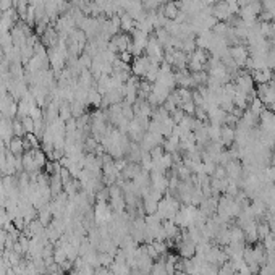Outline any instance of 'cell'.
I'll use <instances>...</instances> for the list:
<instances>
[{
	"label": "cell",
	"mask_w": 275,
	"mask_h": 275,
	"mask_svg": "<svg viewBox=\"0 0 275 275\" xmlns=\"http://www.w3.org/2000/svg\"><path fill=\"white\" fill-rule=\"evenodd\" d=\"M180 109L185 112L186 115H194V110H196V105L193 100H190V102H185V104H181L180 105Z\"/></svg>",
	"instance_id": "1f68e13d"
},
{
	"label": "cell",
	"mask_w": 275,
	"mask_h": 275,
	"mask_svg": "<svg viewBox=\"0 0 275 275\" xmlns=\"http://www.w3.org/2000/svg\"><path fill=\"white\" fill-rule=\"evenodd\" d=\"M159 10L162 12V15L167 18V20H177V16L180 15V8H178V3H177V0H173V2H167V3H163V5L159 8Z\"/></svg>",
	"instance_id": "603a6c76"
},
{
	"label": "cell",
	"mask_w": 275,
	"mask_h": 275,
	"mask_svg": "<svg viewBox=\"0 0 275 275\" xmlns=\"http://www.w3.org/2000/svg\"><path fill=\"white\" fill-rule=\"evenodd\" d=\"M249 110H251V112H253L254 115H258V117H259V115L265 110V105H264L262 100H260V99L258 97V96H256V97L251 99V102H249Z\"/></svg>",
	"instance_id": "f1b7e54d"
},
{
	"label": "cell",
	"mask_w": 275,
	"mask_h": 275,
	"mask_svg": "<svg viewBox=\"0 0 275 275\" xmlns=\"http://www.w3.org/2000/svg\"><path fill=\"white\" fill-rule=\"evenodd\" d=\"M7 147H8V152L10 154H13V156H16V157H21L26 151L25 139H23L21 136H13L10 141H8Z\"/></svg>",
	"instance_id": "7402d4cb"
},
{
	"label": "cell",
	"mask_w": 275,
	"mask_h": 275,
	"mask_svg": "<svg viewBox=\"0 0 275 275\" xmlns=\"http://www.w3.org/2000/svg\"><path fill=\"white\" fill-rule=\"evenodd\" d=\"M149 122H151V120L133 118L131 122L128 123V128H127L128 138L131 139V141H134V143H139V141H141L143 136H144V134H146V131H147Z\"/></svg>",
	"instance_id": "5b68a950"
},
{
	"label": "cell",
	"mask_w": 275,
	"mask_h": 275,
	"mask_svg": "<svg viewBox=\"0 0 275 275\" xmlns=\"http://www.w3.org/2000/svg\"><path fill=\"white\" fill-rule=\"evenodd\" d=\"M151 186L162 194L168 191V177L163 172H151Z\"/></svg>",
	"instance_id": "9a60e30c"
},
{
	"label": "cell",
	"mask_w": 275,
	"mask_h": 275,
	"mask_svg": "<svg viewBox=\"0 0 275 275\" xmlns=\"http://www.w3.org/2000/svg\"><path fill=\"white\" fill-rule=\"evenodd\" d=\"M233 84L236 91H241V93L251 96V97H256V88H254V78L253 75L248 73L244 70H240V73L235 76Z\"/></svg>",
	"instance_id": "277c9868"
},
{
	"label": "cell",
	"mask_w": 275,
	"mask_h": 275,
	"mask_svg": "<svg viewBox=\"0 0 275 275\" xmlns=\"http://www.w3.org/2000/svg\"><path fill=\"white\" fill-rule=\"evenodd\" d=\"M225 118H226V112L224 109H220L219 105H214V107L207 109V120H209L210 125H225Z\"/></svg>",
	"instance_id": "ac0fdd59"
},
{
	"label": "cell",
	"mask_w": 275,
	"mask_h": 275,
	"mask_svg": "<svg viewBox=\"0 0 275 275\" xmlns=\"http://www.w3.org/2000/svg\"><path fill=\"white\" fill-rule=\"evenodd\" d=\"M217 206H219V197H215V196H206L204 199H202L201 204H199V210H201L206 217H212V215H215Z\"/></svg>",
	"instance_id": "e0dca14e"
},
{
	"label": "cell",
	"mask_w": 275,
	"mask_h": 275,
	"mask_svg": "<svg viewBox=\"0 0 275 275\" xmlns=\"http://www.w3.org/2000/svg\"><path fill=\"white\" fill-rule=\"evenodd\" d=\"M173 93L177 94L178 100H180V105L185 104V102H190L191 97H193V91L188 89V88H177Z\"/></svg>",
	"instance_id": "83f0119b"
},
{
	"label": "cell",
	"mask_w": 275,
	"mask_h": 275,
	"mask_svg": "<svg viewBox=\"0 0 275 275\" xmlns=\"http://www.w3.org/2000/svg\"><path fill=\"white\" fill-rule=\"evenodd\" d=\"M3 60H5V52H3V49L0 47V64H2Z\"/></svg>",
	"instance_id": "836d02e7"
},
{
	"label": "cell",
	"mask_w": 275,
	"mask_h": 275,
	"mask_svg": "<svg viewBox=\"0 0 275 275\" xmlns=\"http://www.w3.org/2000/svg\"><path fill=\"white\" fill-rule=\"evenodd\" d=\"M251 99H253V97H251V96L244 94V93H241V91H236V94H235V97H233V105H235V109L241 110V112L248 110Z\"/></svg>",
	"instance_id": "cb8c5ba5"
},
{
	"label": "cell",
	"mask_w": 275,
	"mask_h": 275,
	"mask_svg": "<svg viewBox=\"0 0 275 275\" xmlns=\"http://www.w3.org/2000/svg\"><path fill=\"white\" fill-rule=\"evenodd\" d=\"M21 120V125L25 128V133H34V120L31 117H23Z\"/></svg>",
	"instance_id": "4dcf8cb0"
},
{
	"label": "cell",
	"mask_w": 275,
	"mask_h": 275,
	"mask_svg": "<svg viewBox=\"0 0 275 275\" xmlns=\"http://www.w3.org/2000/svg\"><path fill=\"white\" fill-rule=\"evenodd\" d=\"M212 178H219V180H222V178H226V172H225V167L224 165H217L214 173H212Z\"/></svg>",
	"instance_id": "d6a6232c"
},
{
	"label": "cell",
	"mask_w": 275,
	"mask_h": 275,
	"mask_svg": "<svg viewBox=\"0 0 275 275\" xmlns=\"http://www.w3.org/2000/svg\"><path fill=\"white\" fill-rule=\"evenodd\" d=\"M220 133H222L220 125H210L209 123V139L212 143H220Z\"/></svg>",
	"instance_id": "f546056e"
},
{
	"label": "cell",
	"mask_w": 275,
	"mask_h": 275,
	"mask_svg": "<svg viewBox=\"0 0 275 275\" xmlns=\"http://www.w3.org/2000/svg\"><path fill=\"white\" fill-rule=\"evenodd\" d=\"M144 54H146L152 62H156V64H162L163 55H165V49H163V46L152 36V37H149V42L146 46Z\"/></svg>",
	"instance_id": "9c48e42d"
},
{
	"label": "cell",
	"mask_w": 275,
	"mask_h": 275,
	"mask_svg": "<svg viewBox=\"0 0 275 275\" xmlns=\"http://www.w3.org/2000/svg\"><path fill=\"white\" fill-rule=\"evenodd\" d=\"M260 13H262V3H260V0H258V2H253L249 3V5L241 7L236 15H238L241 21L251 26L254 25V23H258Z\"/></svg>",
	"instance_id": "7a4b0ae2"
},
{
	"label": "cell",
	"mask_w": 275,
	"mask_h": 275,
	"mask_svg": "<svg viewBox=\"0 0 275 275\" xmlns=\"http://www.w3.org/2000/svg\"><path fill=\"white\" fill-rule=\"evenodd\" d=\"M251 75H253L256 84H269V83H272L275 78L274 70H270V68L254 70V71H251Z\"/></svg>",
	"instance_id": "ffe728a7"
},
{
	"label": "cell",
	"mask_w": 275,
	"mask_h": 275,
	"mask_svg": "<svg viewBox=\"0 0 275 275\" xmlns=\"http://www.w3.org/2000/svg\"><path fill=\"white\" fill-rule=\"evenodd\" d=\"M235 127H228V125H222V133H220V144L224 147H231L235 144Z\"/></svg>",
	"instance_id": "44dd1931"
},
{
	"label": "cell",
	"mask_w": 275,
	"mask_h": 275,
	"mask_svg": "<svg viewBox=\"0 0 275 275\" xmlns=\"http://www.w3.org/2000/svg\"><path fill=\"white\" fill-rule=\"evenodd\" d=\"M210 59V54L204 49H197L194 52H191L188 55V70L191 73H196V71H204L206 70V65L207 62Z\"/></svg>",
	"instance_id": "3957f363"
},
{
	"label": "cell",
	"mask_w": 275,
	"mask_h": 275,
	"mask_svg": "<svg viewBox=\"0 0 275 275\" xmlns=\"http://www.w3.org/2000/svg\"><path fill=\"white\" fill-rule=\"evenodd\" d=\"M272 110H274V112H275V104L272 105Z\"/></svg>",
	"instance_id": "e575fe53"
},
{
	"label": "cell",
	"mask_w": 275,
	"mask_h": 275,
	"mask_svg": "<svg viewBox=\"0 0 275 275\" xmlns=\"http://www.w3.org/2000/svg\"><path fill=\"white\" fill-rule=\"evenodd\" d=\"M212 16H215L217 21L228 23L231 18L235 16V13L231 10L228 2H225V0H217L214 5H212Z\"/></svg>",
	"instance_id": "52a82bcc"
},
{
	"label": "cell",
	"mask_w": 275,
	"mask_h": 275,
	"mask_svg": "<svg viewBox=\"0 0 275 275\" xmlns=\"http://www.w3.org/2000/svg\"><path fill=\"white\" fill-rule=\"evenodd\" d=\"M120 26H122V31L127 32V34H131V32L136 30V21L133 20L128 13H120Z\"/></svg>",
	"instance_id": "d4e9b609"
},
{
	"label": "cell",
	"mask_w": 275,
	"mask_h": 275,
	"mask_svg": "<svg viewBox=\"0 0 275 275\" xmlns=\"http://www.w3.org/2000/svg\"><path fill=\"white\" fill-rule=\"evenodd\" d=\"M100 104H102V94L94 86V88H91L88 91V105H91V107H99Z\"/></svg>",
	"instance_id": "4316f807"
},
{
	"label": "cell",
	"mask_w": 275,
	"mask_h": 275,
	"mask_svg": "<svg viewBox=\"0 0 275 275\" xmlns=\"http://www.w3.org/2000/svg\"><path fill=\"white\" fill-rule=\"evenodd\" d=\"M212 36H214V32H212V31H202V32H199V34L196 36V47H197V49H204V50L209 49Z\"/></svg>",
	"instance_id": "484cf974"
},
{
	"label": "cell",
	"mask_w": 275,
	"mask_h": 275,
	"mask_svg": "<svg viewBox=\"0 0 275 275\" xmlns=\"http://www.w3.org/2000/svg\"><path fill=\"white\" fill-rule=\"evenodd\" d=\"M152 60L149 59L146 54L143 55H138L134 57L133 62H131V75L136 76V78H144L149 70V66H151Z\"/></svg>",
	"instance_id": "30bf717a"
},
{
	"label": "cell",
	"mask_w": 275,
	"mask_h": 275,
	"mask_svg": "<svg viewBox=\"0 0 275 275\" xmlns=\"http://www.w3.org/2000/svg\"><path fill=\"white\" fill-rule=\"evenodd\" d=\"M225 172H226V178L231 181H238L241 183V178H243L244 168H243V162L240 159H231L228 163H225Z\"/></svg>",
	"instance_id": "7c38bea8"
},
{
	"label": "cell",
	"mask_w": 275,
	"mask_h": 275,
	"mask_svg": "<svg viewBox=\"0 0 275 275\" xmlns=\"http://www.w3.org/2000/svg\"><path fill=\"white\" fill-rule=\"evenodd\" d=\"M163 136H161V134H157V133H151V131H146V134L143 136V139L139 141V144H141V147H143V151H146V152H151L152 149H156L159 146H162L163 144Z\"/></svg>",
	"instance_id": "5bb4252c"
},
{
	"label": "cell",
	"mask_w": 275,
	"mask_h": 275,
	"mask_svg": "<svg viewBox=\"0 0 275 275\" xmlns=\"http://www.w3.org/2000/svg\"><path fill=\"white\" fill-rule=\"evenodd\" d=\"M129 47H131V36L127 34V32H118V34H115L112 39L109 41V49L115 52L117 55L123 54V52L129 50Z\"/></svg>",
	"instance_id": "8992f818"
},
{
	"label": "cell",
	"mask_w": 275,
	"mask_h": 275,
	"mask_svg": "<svg viewBox=\"0 0 275 275\" xmlns=\"http://www.w3.org/2000/svg\"><path fill=\"white\" fill-rule=\"evenodd\" d=\"M180 201L177 196H173L168 193L167 196H163L157 204V212L156 214L161 217L162 220H173L177 215V212L180 210Z\"/></svg>",
	"instance_id": "6da1fadb"
},
{
	"label": "cell",
	"mask_w": 275,
	"mask_h": 275,
	"mask_svg": "<svg viewBox=\"0 0 275 275\" xmlns=\"http://www.w3.org/2000/svg\"><path fill=\"white\" fill-rule=\"evenodd\" d=\"M260 131L270 136H275V112L274 110L265 109L262 113L259 115V127Z\"/></svg>",
	"instance_id": "8fae6325"
},
{
	"label": "cell",
	"mask_w": 275,
	"mask_h": 275,
	"mask_svg": "<svg viewBox=\"0 0 275 275\" xmlns=\"http://www.w3.org/2000/svg\"><path fill=\"white\" fill-rule=\"evenodd\" d=\"M175 84L178 88H194V81H193V75L190 70H180L175 73Z\"/></svg>",
	"instance_id": "d6986e66"
},
{
	"label": "cell",
	"mask_w": 275,
	"mask_h": 275,
	"mask_svg": "<svg viewBox=\"0 0 275 275\" xmlns=\"http://www.w3.org/2000/svg\"><path fill=\"white\" fill-rule=\"evenodd\" d=\"M125 13H128L134 21H138L146 13V8H144L141 0H128L127 5H125Z\"/></svg>",
	"instance_id": "2e32d148"
},
{
	"label": "cell",
	"mask_w": 275,
	"mask_h": 275,
	"mask_svg": "<svg viewBox=\"0 0 275 275\" xmlns=\"http://www.w3.org/2000/svg\"><path fill=\"white\" fill-rule=\"evenodd\" d=\"M228 54L231 57V60L238 65V68H244V64L249 59V49L246 44H233L228 47Z\"/></svg>",
	"instance_id": "ba28073f"
},
{
	"label": "cell",
	"mask_w": 275,
	"mask_h": 275,
	"mask_svg": "<svg viewBox=\"0 0 275 275\" xmlns=\"http://www.w3.org/2000/svg\"><path fill=\"white\" fill-rule=\"evenodd\" d=\"M133 112H134V118H141V120H151L154 107L147 102L146 99H138L136 102L133 104Z\"/></svg>",
	"instance_id": "4fadbf2b"
}]
</instances>
